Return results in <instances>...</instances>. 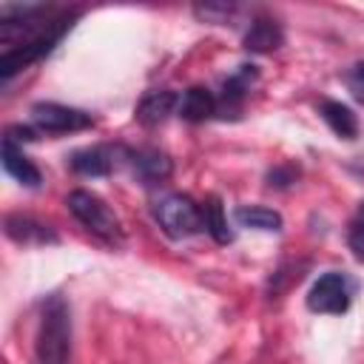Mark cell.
I'll list each match as a JSON object with an SVG mask.
<instances>
[{
  "instance_id": "19",
  "label": "cell",
  "mask_w": 364,
  "mask_h": 364,
  "mask_svg": "<svg viewBox=\"0 0 364 364\" xmlns=\"http://www.w3.org/2000/svg\"><path fill=\"white\" fill-rule=\"evenodd\" d=\"M296 176H299V171H296V168H273V171L267 173V182H270V185H276V188H284V185L296 182Z\"/></svg>"
},
{
  "instance_id": "6",
  "label": "cell",
  "mask_w": 364,
  "mask_h": 364,
  "mask_svg": "<svg viewBox=\"0 0 364 364\" xmlns=\"http://www.w3.org/2000/svg\"><path fill=\"white\" fill-rule=\"evenodd\" d=\"M256 65H239L225 82H222V94L216 97V114L219 117H236V111L242 108L247 91H250V82L256 80Z\"/></svg>"
},
{
  "instance_id": "16",
  "label": "cell",
  "mask_w": 364,
  "mask_h": 364,
  "mask_svg": "<svg viewBox=\"0 0 364 364\" xmlns=\"http://www.w3.org/2000/svg\"><path fill=\"white\" fill-rule=\"evenodd\" d=\"M202 222H205V230L219 242V245H228L233 239L230 228H228V219H225V208L216 196H208L202 202Z\"/></svg>"
},
{
  "instance_id": "5",
  "label": "cell",
  "mask_w": 364,
  "mask_h": 364,
  "mask_svg": "<svg viewBox=\"0 0 364 364\" xmlns=\"http://www.w3.org/2000/svg\"><path fill=\"white\" fill-rule=\"evenodd\" d=\"M307 307L313 313H330V316H338L350 307V282L344 273H324L313 282L310 293H307Z\"/></svg>"
},
{
  "instance_id": "7",
  "label": "cell",
  "mask_w": 364,
  "mask_h": 364,
  "mask_svg": "<svg viewBox=\"0 0 364 364\" xmlns=\"http://www.w3.org/2000/svg\"><path fill=\"white\" fill-rule=\"evenodd\" d=\"M128 159H131V168L134 173L145 182V185H159L171 176L173 171V162L165 151L159 148H136V151H128Z\"/></svg>"
},
{
  "instance_id": "17",
  "label": "cell",
  "mask_w": 364,
  "mask_h": 364,
  "mask_svg": "<svg viewBox=\"0 0 364 364\" xmlns=\"http://www.w3.org/2000/svg\"><path fill=\"white\" fill-rule=\"evenodd\" d=\"M347 245H350L353 256L358 262H364V202L358 205V210L353 213V219L347 225Z\"/></svg>"
},
{
  "instance_id": "8",
  "label": "cell",
  "mask_w": 364,
  "mask_h": 364,
  "mask_svg": "<svg viewBox=\"0 0 364 364\" xmlns=\"http://www.w3.org/2000/svg\"><path fill=\"white\" fill-rule=\"evenodd\" d=\"M179 108V97L176 91L171 88H156V91H148L139 102H136V122L145 125V128H156L159 122H165L173 111Z\"/></svg>"
},
{
  "instance_id": "18",
  "label": "cell",
  "mask_w": 364,
  "mask_h": 364,
  "mask_svg": "<svg viewBox=\"0 0 364 364\" xmlns=\"http://www.w3.org/2000/svg\"><path fill=\"white\" fill-rule=\"evenodd\" d=\"M344 85L350 88V94L364 102V60L361 63H353L347 71H344Z\"/></svg>"
},
{
  "instance_id": "1",
  "label": "cell",
  "mask_w": 364,
  "mask_h": 364,
  "mask_svg": "<svg viewBox=\"0 0 364 364\" xmlns=\"http://www.w3.org/2000/svg\"><path fill=\"white\" fill-rule=\"evenodd\" d=\"M34 358L37 364H68L71 358V307L60 293L43 301L34 336Z\"/></svg>"
},
{
  "instance_id": "15",
  "label": "cell",
  "mask_w": 364,
  "mask_h": 364,
  "mask_svg": "<svg viewBox=\"0 0 364 364\" xmlns=\"http://www.w3.org/2000/svg\"><path fill=\"white\" fill-rule=\"evenodd\" d=\"M236 222L245 225V228H253V230H267V233L282 230V216L273 208H262V205L236 208Z\"/></svg>"
},
{
  "instance_id": "14",
  "label": "cell",
  "mask_w": 364,
  "mask_h": 364,
  "mask_svg": "<svg viewBox=\"0 0 364 364\" xmlns=\"http://www.w3.org/2000/svg\"><path fill=\"white\" fill-rule=\"evenodd\" d=\"M318 114L330 125V131L336 136H341V139H355L358 136V117L344 102H338V100H321L318 102Z\"/></svg>"
},
{
  "instance_id": "3",
  "label": "cell",
  "mask_w": 364,
  "mask_h": 364,
  "mask_svg": "<svg viewBox=\"0 0 364 364\" xmlns=\"http://www.w3.org/2000/svg\"><path fill=\"white\" fill-rule=\"evenodd\" d=\"M154 219L171 239L193 236L205 228L202 205H196L188 193H165L154 202Z\"/></svg>"
},
{
  "instance_id": "9",
  "label": "cell",
  "mask_w": 364,
  "mask_h": 364,
  "mask_svg": "<svg viewBox=\"0 0 364 364\" xmlns=\"http://www.w3.org/2000/svg\"><path fill=\"white\" fill-rule=\"evenodd\" d=\"M282 43H284L282 26L273 17H264V14H259V17L250 20V28L245 31V40H242L245 51H250V54H270Z\"/></svg>"
},
{
  "instance_id": "4",
  "label": "cell",
  "mask_w": 364,
  "mask_h": 364,
  "mask_svg": "<svg viewBox=\"0 0 364 364\" xmlns=\"http://www.w3.org/2000/svg\"><path fill=\"white\" fill-rule=\"evenodd\" d=\"M31 122L37 131L46 134H68V131H85L94 125V117L88 111L60 105V102H34L31 105Z\"/></svg>"
},
{
  "instance_id": "13",
  "label": "cell",
  "mask_w": 364,
  "mask_h": 364,
  "mask_svg": "<svg viewBox=\"0 0 364 364\" xmlns=\"http://www.w3.org/2000/svg\"><path fill=\"white\" fill-rule=\"evenodd\" d=\"M176 111L188 122H205V119H210L216 114V94L202 88V85H193L179 97V108Z\"/></svg>"
},
{
  "instance_id": "11",
  "label": "cell",
  "mask_w": 364,
  "mask_h": 364,
  "mask_svg": "<svg viewBox=\"0 0 364 364\" xmlns=\"http://www.w3.org/2000/svg\"><path fill=\"white\" fill-rule=\"evenodd\" d=\"M0 159H3L6 173H9V176H14L20 185H26V188H37V185H40V179H43V176H40L37 165L23 154V148H20L14 139H6V136H3Z\"/></svg>"
},
{
  "instance_id": "2",
  "label": "cell",
  "mask_w": 364,
  "mask_h": 364,
  "mask_svg": "<svg viewBox=\"0 0 364 364\" xmlns=\"http://www.w3.org/2000/svg\"><path fill=\"white\" fill-rule=\"evenodd\" d=\"M65 205H68V210L74 213V219H77L88 233L100 236V239L108 242V245H119V242H122V225H119L117 213H114L97 193L77 188V191H71V193L65 196Z\"/></svg>"
},
{
  "instance_id": "12",
  "label": "cell",
  "mask_w": 364,
  "mask_h": 364,
  "mask_svg": "<svg viewBox=\"0 0 364 364\" xmlns=\"http://www.w3.org/2000/svg\"><path fill=\"white\" fill-rule=\"evenodd\" d=\"M6 236L14 239V242H20V245H46V242H57V233H54L48 225H43V222H37V219H31V216H23V213L6 216Z\"/></svg>"
},
{
  "instance_id": "10",
  "label": "cell",
  "mask_w": 364,
  "mask_h": 364,
  "mask_svg": "<svg viewBox=\"0 0 364 364\" xmlns=\"http://www.w3.org/2000/svg\"><path fill=\"white\" fill-rule=\"evenodd\" d=\"M68 165L80 176H108L114 171V165H117V148H111V145H91V148L74 151Z\"/></svg>"
}]
</instances>
